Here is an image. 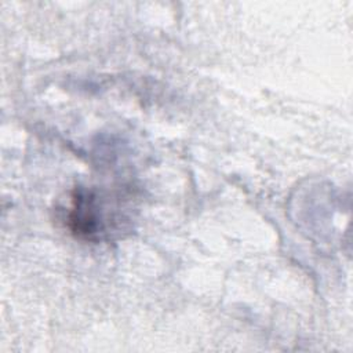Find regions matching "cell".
<instances>
[{
	"mask_svg": "<svg viewBox=\"0 0 353 353\" xmlns=\"http://www.w3.org/2000/svg\"><path fill=\"white\" fill-rule=\"evenodd\" d=\"M106 201L91 189H76L66 208L65 222L79 239L101 240L108 233L110 221L106 216Z\"/></svg>",
	"mask_w": 353,
	"mask_h": 353,
	"instance_id": "6da1fadb",
	"label": "cell"
}]
</instances>
